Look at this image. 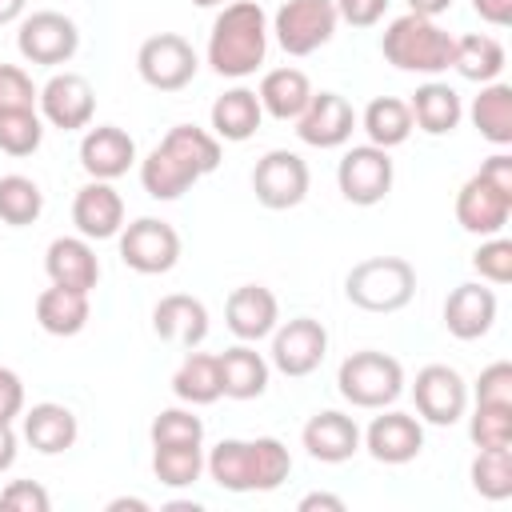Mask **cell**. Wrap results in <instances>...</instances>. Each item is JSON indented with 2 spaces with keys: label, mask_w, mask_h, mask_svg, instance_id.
<instances>
[{
  "label": "cell",
  "mask_w": 512,
  "mask_h": 512,
  "mask_svg": "<svg viewBox=\"0 0 512 512\" xmlns=\"http://www.w3.org/2000/svg\"><path fill=\"white\" fill-rule=\"evenodd\" d=\"M72 224L84 240H112L124 228V200L112 188V180H88L76 188L72 200Z\"/></svg>",
  "instance_id": "obj_18"
},
{
  "label": "cell",
  "mask_w": 512,
  "mask_h": 512,
  "mask_svg": "<svg viewBox=\"0 0 512 512\" xmlns=\"http://www.w3.org/2000/svg\"><path fill=\"white\" fill-rule=\"evenodd\" d=\"M508 216H512V196L488 184L480 172L468 176L464 188L456 192V224L472 236H500Z\"/></svg>",
  "instance_id": "obj_17"
},
{
  "label": "cell",
  "mask_w": 512,
  "mask_h": 512,
  "mask_svg": "<svg viewBox=\"0 0 512 512\" xmlns=\"http://www.w3.org/2000/svg\"><path fill=\"white\" fill-rule=\"evenodd\" d=\"M496 324V292L484 288L480 280H468V284H456L444 300V328L456 336V340H480L488 336Z\"/></svg>",
  "instance_id": "obj_22"
},
{
  "label": "cell",
  "mask_w": 512,
  "mask_h": 512,
  "mask_svg": "<svg viewBox=\"0 0 512 512\" xmlns=\"http://www.w3.org/2000/svg\"><path fill=\"white\" fill-rule=\"evenodd\" d=\"M16 48L28 64H68L80 48V28L72 16L64 12H32L20 20V32H16Z\"/></svg>",
  "instance_id": "obj_11"
},
{
  "label": "cell",
  "mask_w": 512,
  "mask_h": 512,
  "mask_svg": "<svg viewBox=\"0 0 512 512\" xmlns=\"http://www.w3.org/2000/svg\"><path fill=\"white\" fill-rule=\"evenodd\" d=\"M336 20L340 16L332 0H284L272 16V32L288 56H312L332 40Z\"/></svg>",
  "instance_id": "obj_7"
},
{
  "label": "cell",
  "mask_w": 512,
  "mask_h": 512,
  "mask_svg": "<svg viewBox=\"0 0 512 512\" xmlns=\"http://www.w3.org/2000/svg\"><path fill=\"white\" fill-rule=\"evenodd\" d=\"M120 260L140 276L172 272L180 260V232L168 220L140 216L120 228Z\"/></svg>",
  "instance_id": "obj_9"
},
{
  "label": "cell",
  "mask_w": 512,
  "mask_h": 512,
  "mask_svg": "<svg viewBox=\"0 0 512 512\" xmlns=\"http://www.w3.org/2000/svg\"><path fill=\"white\" fill-rule=\"evenodd\" d=\"M124 508L148 512V500H140V496H116V500H108V512H124Z\"/></svg>",
  "instance_id": "obj_53"
},
{
  "label": "cell",
  "mask_w": 512,
  "mask_h": 512,
  "mask_svg": "<svg viewBox=\"0 0 512 512\" xmlns=\"http://www.w3.org/2000/svg\"><path fill=\"white\" fill-rule=\"evenodd\" d=\"M332 4H336V16L348 20L352 28H372L388 8V0H332Z\"/></svg>",
  "instance_id": "obj_46"
},
{
  "label": "cell",
  "mask_w": 512,
  "mask_h": 512,
  "mask_svg": "<svg viewBox=\"0 0 512 512\" xmlns=\"http://www.w3.org/2000/svg\"><path fill=\"white\" fill-rule=\"evenodd\" d=\"M16 464V432L12 424H0V472H8Z\"/></svg>",
  "instance_id": "obj_51"
},
{
  "label": "cell",
  "mask_w": 512,
  "mask_h": 512,
  "mask_svg": "<svg viewBox=\"0 0 512 512\" xmlns=\"http://www.w3.org/2000/svg\"><path fill=\"white\" fill-rule=\"evenodd\" d=\"M0 508H8V512H48L52 508V496L36 480H12L0 492Z\"/></svg>",
  "instance_id": "obj_45"
},
{
  "label": "cell",
  "mask_w": 512,
  "mask_h": 512,
  "mask_svg": "<svg viewBox=\"0 0 512 512\" xmlns=\"http://www.w3.org/2000/svg\"><path fill=\"white\" fill-rule=\"evenodd\" d=\"M336 388L340 396L352 404V408H388L400 400L404 392V368L396 356L388 352H376V348H364V352H352L340 372H336Z\"/></svg>",
  "instance_id": "obj_6"
},
{
  "label": "cell",
  "mask_w": 512,
  "mask_h": 512,
  "mask_svg": "<svg viewBox=\"0 0 512 512\" xmlns=\"http://www.w3.org/2000/svg\"><path fill=\"white\" fill-rule=\"evenodd\" d=\"M408 112H412V128L428 132V136H448L460 120H464V104H460V92L444 80H428L412 92L408 100Z\"/></svg>",
  "instance_id": "obj_27"
},
{
  "label": "cell",
  "mask_w": 512,
  "mask_h": 512,
  "mask_svg": "<svg viewBox=\"0 0 512 512\" xmlns=\"http://www.w3.org/2000/svg\"><path fill=\"white\" fill-rule=\"evenodd\" d=\"M40 88L20 64H0V112L8 108H36Z\"/></svg>",
  "instance_id": "obj_43"
},
{
  "label": "cell",
  "mask_w": 512,
  "mask_h": 512,
  "mask_svg": "<svg viewBox=\"0 0 512 512\" xmlns=\"http://www.w3.org/2000/svg\"><path fill=\"white\" fill-rule=\"evenodd\" d=\"M452 68L472 84H492L504 72V44L484 32H468L452 40Z\"/></svg>",
  "instance_id": "obj_33"
},
{
  "label": "cell",
  "mask_w": 512,
  "mask_h": 512,
  "mask_svg": "<svg viewBox=\"0 0 512 512\" xmlns=\"http://www.w3.org/2000/svg\"><path fill=\"white\" fill-rule=\"evenodd\" d=\"M148 436H152V448H164V444H204V420L192 416L188 408H164L152 420Z\"/></svg>",
  "instance_id": "obj_41"
},
{
  "label": "cell",
  "mask_w": 512,
  "mask_h": 512,
  "mask_svg": "<svg viewBox=\"0 0 512 512\" xmlns=\"http://www.w3.org/2000/svg\"><path fill=\"white\" fill-rule=\"evenodd\" d=\"M472 268H476V276L488 280V284H508V280H512V240L488 236V240L472 252Z\"/></svg>",
  "instance_id": "obj_42"
},
{
  "label": "cell",
  "mask_w": 512,
  "mask_h": 512,
  "mask_svg": "<svg viewBox=\"0 0 512 512\" xmlns=\"http://www.w3.org/2000/svg\"><path fill=\"white\" fill-rule=\"evenodd\" d=\"M272 368L284 376H312L328 356V328L312 316H296L272 328Z\"/></svg>",
  "instance_id": "obj_13"
},
{
  "label": "cell",
  "mask_w": 512,
  "mask_h": 512,
  "mask_svg": "<svg viewBox=\"0 0 512 512\" xmlns=\"http://www.w3.org/2000/svg\"><path fill=\"white\" fill-rule=\"evenodd\" d=\"M196 68H200L196 48L184 36H176V32H156L136 52V72L156 92H180V88H188L196 80Z\"/></svg>",
  "instance_id": "obj_8"
},
{
  "label": "cell",
  "mask_w": 512,
  "mask_h": 512,
  "mask_svg": "<svg viewBox=\"0 0 512 512\" xmlns=\"http://www.w3.org/2000/svg\"><path fill=\"white\" fill-rule=\"evenodd\" d=\"M220 168V140L196 124H176L140 160V184L152 200H180L200 176Z\"/></svg>",
  "instance_id": "obj_1"
},
{
  "label": "cell",
  "mask_w": 512,
  "mask_h": 512,
  "mask_svg": "<svg viewBox=\"0 0 512 512\" xmlns=\"http://www.w3.org/2000/svg\"><path fill=\"white\" fill-rule=\"evenodd\" d=\"M196 8H216V4H224V0H192Z\"/></svg>",
  "instance_id": "obj_55"
},
{
  "label": "cell",
  "mask_w": 512,
  "mask_h": 512,
  "mask_svg": "<svg viewBox=\"0 0 512 512\" xmlns=\"http://www.w3.org/2000/svg\"><path fill=\"white\" fill-rule=\"evenodd\" d=\"M268 16L256 0H232L220 8L208 32V64L216 76L244 80L264 64L268 52Z\"/></svg>",
  "instance_id": "obj_3"
},
{
  "label": "cell",
  "mask_w": 512,
  "mask_h": 512,
  "mask_svg": "<svg viewBox=\"0 0 512 512\" xmlns=\"http://www.w3.org/2000/svg\"><path fill=\"white\" fill-rule=\"evenodd\" d=\"M88 292H76V288H44L36 296V324L48 332V336H76L84 332L88 324Z\"/></svg>",
  "instance_id": "obj_31"
},
{
  "label": "cell",
  "mask_w": 512,
  "mask_h": 512,
  "mask_svg": "<svg viewBox=\"0 0 512 512\" xmlns=\"http://www.w3.org/2000/svg\"><path fill=\"white\" fill-rule=\"evenodd\" d=\"M300 444H304L308 456L320 460V464H344V460H352L356 448H360V428H356L352 416H344V412H336V408H324V412H316V416L304 424Z\"/></svg>",
  "instance_id": "obj_24"
},
{
  "label": "cell",
  "mask_w": 512,
  "mask_h": 512,
  "mask_svg": "<svg viewBox=\"0 0 512 512\" xmlns=\"http://www.w3.org/2000/svg\"><path fill=\"white\" fill-rule=\"evenodd\" d=\"M44 212V192L36 180L12 172V176H0V220L12 224V228H24V224H36Z\"/></svg>",
  "instance_id": "obj_37"
},
{
  "label": "cell",
  "mask_w": 512,
  "mask_h": 512,
  "mask_svg": "<svg viewBox=\"0 0 512 512\" xmlns=\"http://www.w3.org/2000/svg\"><path fill=\"white\" fill-rule=\"evenodd\" d=\"M260 120H264V108H260V100H256L252 88H228L212 104V136L216 140L244 144L248 136H256Z\"/></svg>",
  "instance_id": "obj_29"
},
{
  "label": "cell",
  "mask_w": 512,
  "mask_h": 512,
  "mask_svg": "<svg viewBox=\"0 0 512 512\" xmlns=\"http://www.w3.org/2000/svg\"><path fill=\"white\" fill-rule=\"evenodd\" d=\"M356 112L340 92H312L308 108L296 116V136L312 148H340L352 140Z\"/></svg>",
  "instance_id": "obj_16"
},
{
  "label": "cell",
  "mask_w": 512,
  "mask_h": 512,
  "mask_svg": "<svg viewBox=\"0 0 512 512\" xmlns=\"http://www.w3.org/2000/svg\"><path fill=\"white\" fill-rule=\"evenodd\" d=\"M472 8H476L480 20H488L496 28L512 24V0H472Z\"/></svg>",
  "instance_id": "obj_49"
},
{
  "label": "cell",
  "mask_w": 512,
  "mask_h": 512,
  "mask_svg": "<svg viewBox=\"0 0 512 512\" xmlns=\"http://www.w3.org/2000/svg\"><path fill=\"white\" fill-rule=\"evenodd\" d=\"M476 404H512V364L496 360L476 380Z\"/></svg>",
  "instance_id": "obj_44"
},
{
  "label": "cell",
  "mask_w": 512,
  "mask_h": 512,
  "mask_svg": "<svg viewBox=\"0 0 512 512\" xmlns=\"http://www.w3.org/2000/svg\"><path fill=\"white\" fill-rule=\"evenodd\" d=\"M452 40L432 16H416L404 12L396 16L384 36H380V52L392 68L400 72H424V76H440L452 68Z\"/></svg>",
  "instance_id": "obj_4"
},
{
  "label": "cell",
  "mask_w": 512,
  "mask_h": 512,
  "mask_svg": "<svg viewBox=\"0 0 512 512\" xmlns=\"http://www.w3.org/2000/svg\"><path fill=\"white\" fill-rule=\"evenodd\" d=\"M80 436V424H76V412L68 404H56V400H44V404H32L24 412V440L40 452V456H56V452H68Z\"/></svg>",
  "instance_id": "obj_26"
},
{
  "label": "cell",
  "mask_w": 512,
  "mask_h": 512,
  "mask_svg": "<svg viewBox=\"0 0 512 512\" xmlns=\"http://www.w3.org/2000/svg\"><path fill=\"white\" fill-rule=\"evenodd\" d=\"M480 176H484L488 184H496L500 192H508V196H512V156H508V152L488 156V160L480 164Z\"/></svg>",
  "instance_id": "obj_48"
},
{
  "label": "cell",
  "mask_w": 512,
  "mask_h": 512,
  "mask_svg": "<svg viewBox=\"0 0 512 512\" xmlns=\"http://www.w3.org/2000/svg\"><path fill=\"white\" fill-rule=\"evenodd\" d=\"M44 272L60 288L92 292L96 280H100V260H96V248L84 236H56L44 252Z\"/></svg>",
  "instance_id": "obj_25"
},
{
  "label": "cell",
  "mask_w": 512,
  "mask_h": 512,
  "mask_svg": "<svg viewBox=\"0 0 512 512\" xmlns=\"http://www.w3.org/2000/svg\"><path fill=\"white\" fill-rule=\"evenodd\" d=\"M172 392H176V400H184L192 408L220 400L224 392H220V364H216V356L188 348V356L180 360V368L172 376Z\"/></svg>",
  "instance_id": "obj_34"
},
{
  "label": "cell",
  "mask_w": 512,
  "mask_h": 512,
  "mask_svg": "<svg viewBox=\"0 0 512 512\" xmlns=\"http://www.w3.org/2000/svg\"><path fill=\"white\" fill-rule=\"evenodd\" d=\"M472 488L484 500H508L512 496V444L504 448H480L472 460Z\"/></svg>",
  "instance_id": "obj_38"
},
{
  "label": "cell",
  "mask_w": 512,
  "mask_h": 512,
  "mask_svg": "<svg viewBox=\"0 0 512 512\" xmlns=\"http://www.w3.org/2000/svg\"><path fill=\"white\" fill-rule=\"evenodd\" d=\"M152 332L176 348H200L208 336V308L188 292H172L152 308Z\"/></svg>",
  "instance_id": "obj_23"
},
{
  "label": "cell",
  "mask_w": 512,
  "mask_h": 512,
  "mask_svg": "<svg viewBox=\"0 0 512 512\" xmlns=\"http://www.w3.org/2000/svg\"><path fill=\"white\" fill-rule=\"evenodd\" d=\"M360 128L368 136V144L376 148H396L412 136V112H408V100L400 96H376L364 116H360Z\"/></svg>",
  "instance_id": "obj_35"
},
{
  "label": "cell",
  "mask_w": 512,
  "mask_h": 512,
  "mask_svg": "<svg viewBox=\"0 0 512 512\" xmlns=\"http://www.w3.org/2000/svg\"><path fill=\"white\" fill-rule=\"evenodd\" d=\"M24 412V380L12 368H0V424H12Z\"/></svg>",
  "instance_id": "obj_47"
},
{
  "label": "cell",
  "mask_w": 512,
  "mask_h": 512,
  "mask_svg": "<svg viewBox=\"0 0 512 512\" xmlns=\"http://www.w3.org/2000/svg\"><path fill=\"white\" fill-rule=\"evenodd\" d=\"M452 8V0H408V12H416V16H440V12H448Z\"/></svg>",
  "instance_id": "obj_52"
},
{
  "label": "cell",
  "mask_w": 512,
  "mask_h": 512,
  "mask_svg": "<svg viewBox=\"0 0 512 512\" xmlns=\"http://www.w3.org/2000/svg\"><path fill=\"white\" fill-rule=\"evenodd\" d=\"M364 448H368V456L380 460V464H408V460H416L420 448H424V428H420V420L408 416V412H384V408H380V416H376V420L368 424V432H364Z\"/></svg>",
  "instance_id": "obj_20"
},
{
  "label": "cell",
  "mask_w": 512,
  "mask_h": 512,
  "mask_svg": "<svg viewBox=\"0 0 512 512\" xmlns=\"http://www.w3.org/2000/svg\"><path fill=\"white\" fill-rule=\"evenodd\" d=\"M300 512H316V508H328V512H344V500L340 496H332V492H308L300 504H296Z\"/></svg>",
  "instance_id": "obj_50"
},
{
  "label": "cell",
  "mask_w": 512,
  "mask_h": 512,
  "mask_svg": "<svg viewBox=\"0 0 512 512\" xmlns=\"http://www.w3.org/2000/svg\"><path fill=\"white\" fill-rule=\"evenodd\" d=\"M152 472L164 488H192L204 472V444H164L152 448Z\"/></svg>",
  "instance_id": "obj_36"
},
{
  "label": "cell",
  "mask_w": 512,
  "mask_h": 512,
  "mask_svg": "<svg viewBox=\"0 0 512 512\" xmlns=\"http://www.w3.org/2000/svg\"><path fill=\"white\" fill-rule=\"evenodd\" d=\"M392 156L388 148H376V144H356L340 156L336 164V184H340V196L356 208H372L380 204L388 192H392Z\"/></svg>",
  "instance_id": "obj_10"
},
{
  "label": "cell",
  "mask_w": 512,
  "mask_h": 512,
  "mask_svg": "<svg viewBox=\"0 0 512 512\" xmlns=\"http://www.w3.org/2000/svg\"><path fill=\"white\" fill-rule=\"evenodd\" d=\"M476 132L496 144V148H508L512 144V84L504 80H492V84H480V96L472 100L468 108Z\"/></svg>",
  "instance_id": "obj_32"
},
{
  "label": "cell",
  "mask_w": 512,
  "mask_h": 512,
  "mask_svg": "<svg viewBox=\"0 0 512 512\" xmlns=\"http://www.w3.org/2000/svg\"><path fill=\"white\" fill-rule=\"evenodd\" d=\"M44 140V120L36 108H8L0 112V152L8 156H32Z\"/></svg>",
  "instance_id": "obj_39"
},
{
  "label": "cell",
  "mask_w": 512,
  "mask_h": 512,
  "mask_svg": "<svg viewBox=\"0 0 512 512\" xmlns=\"http://www.w3.org/2000/svg\"><path fill=\"white\" fill-rule=\"evenodd\" d=\"M36 104H40V120H48L60 132H76V128H88L92 124L96 92H92V84L80 72H56L40 88Z\"/></svg>",
  "instance_id": "obj_15"
},
{
  "label": "cell",
  "mask_w": 512,
  "mask_h": 512,
  "mask_svg": "<svg viewBox=\"0 0 512 512\" xmlns=\"http://www.w3.org/2000/svg\"><path fill=\"white\" fill-rule=\"evenodd\" d=\"M136 164V140L116 124H96L80 140V168L92 180H116Z\"/></svg>",
  "instance_id": "obj_21"
},
{
  "label": "cell",
  "mask_w": 512,
  "mask_h": 512,
  "mask_svg": "<svg viewBox=\"0 0 512 512\" xmlns=\"http://www.w3.org/2000/svg\"><path fill=\"white\" fill-rule=\"evenodd\" d=\"M216 364H220V392H224L228 400H256V396H264L272 364H268L252 344L240 340L236 348L220 352Z\"/></svg>",
  "instance_id": "obj_28"
},
{
  "label": "cell",
  "mask_w": 512,
  "mask_h": 512,
  "mask_svg": "<svg viewBox=\"0 0 512 512\" xmlns=\"http://www.w3.org/2000/svg\"><path fill=\"white\" fill-rule=\"evenodd\" d=\"M24 8H28V0H0V24L20 20V16H24Z\"/></svg>",
  "instance_id": "obj_54"
},
{
  "label": "cell",
  "mask_w": 512,
  "mask_h": 512,
  "mask_svg": "<svg viewBox=\"0 0 512 512\" xmlns=\"http://www.w3.org/2000/svg\"><path fill=\"white\" fill-rule=\"evenodd\" d=\"M344 296L364 312H400L416 296V268L404 256H368L344 276Z\"/></svg>",
  "instance_id": "obj_5"
},
{
  "label": "cell",
  "mask_w": 512,
  "mask_h": 512,
  "mask_svg": "<svg viewBox=\"0 0 512 512\" xmlns=\"http://www.w3.org/2000/svg\"><path fill=\"white\" fill-rule=\"evenodd\" d=\"M256 100H260V108L268 116L296 120L312 100V84H308V76L300 68H272V72H264V80L256 88Z\"/></svg>",
  "instance_id": "obj_30"
},
{
  "label": "cell",
  "mask_w": 512,
  "mask_h": 512,
  "mask_svg": "<svg viewBox=\"0 0 512 512\" xmlns=\"http://www.w3.org/2000/svg\"><path fill=\"white\" fill-rule=\"evenodd\" d=\"M412 400H416V412L420 420L428 424H456L464 412H468V384L456 368L448 364H424L416 372V384H412Z\"/></svg>",
  "instance_id": "obj_14"
},
{
  "label": "cell",
  "mask_w": 512,
  "mask_h": 512,
  "mask_svg": "<svg viewBox=\"0 0 512 512\" xmlns=\"http://www.w3.org/2000/svg\"><path fill=\"white\" fill-rule=\"evenodd\" d=\"M468 436L476 448L512 444V404H476V412L468 420Z\"/></svg>",
  "instance_id": "obj_40"
},
{
  "label": "cell",
  "mask_w": 512,
  "mask_h": 512,
  "mask_svg": "<svg viewBox=\"0 0 512 512\" xmlns=\"http://www.w3.org/2000/svg\"><path fill=\"white\" fill-rule=\"evenodd\" d=\"M204 472L224 492H272L288 480L292 456L276 436H256V440L228 436L204 456Z\"/></svg>",
  "instance_id": "obj_2"
},
{
  "label": "cell",
  "mask_w": 512,
  "mask_h": 512,
  "mask_svg": "<svg viewBox=\"0 0 512 512\" xmlns=\"http://www.w3.org/2000/svg\"><path fill=\"white\" fill-rule=\"evenodd\" d=\"M308 164L300 152H288V148H272L256 160L252 168V192L264 208L272 212H284V208H296L304 196H308Z\"/></svg>",
  "instance_id": "obj_12"
},
{
  "label": "cell",
  "mask_w": 512,
  "mask_h": 512,
  "mask_svg": "<svg viewBox=\"0 0 512 512\" xmlns=\"http://www.w3.org/2000/svg\"><path fill=\"white\" fill-rule=\"evenodd\" d=\"M224 320H228V332L244 344H256L264 336H272V328L280 324V304L272 296V288L264 284H240L232 288L228 304H224Z\"/></svg>",
  "instance_id": "obj_19"
}]
</instances>
